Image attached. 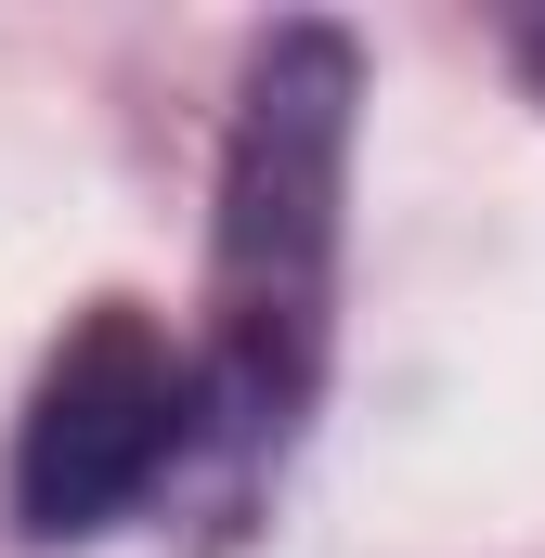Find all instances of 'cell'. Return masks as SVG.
Listing matches in <instances>:
<instances>
[{"instance_id":"6da1fadb","label":"cell","mask_w":545,"mask_h":558,"mask_svg":"<svg viewBox=\"0 0 545 558\" xmlns=\"http://www.w3.org/2000/svg\"><path fill=\"white\" fill-rule=\"evenodd\" d=\"M351 105L364 52L338 26H286L247 65L234 156H221V247H208V312H221V416L286 428L325 377V299H338V182H351Z\"/></svg>"},{"instance_id":"7a4b0ae2","label":"cell","mask_w":545,"mask_h":558,"mask_svg":"<svg viewBox=\"0 0 545 558\" xmlns=\"http://www.w3.org/2000/svg\"><path fill=\"white\" fill-rule=\"evenodd\" d=\"M195 441V364L169 351V325L131 299H92L65 325V351L26 390V441H13V520L39 546H78L105 520H131L143 494L182 468Z\"/></svg>"}]
</instances>
